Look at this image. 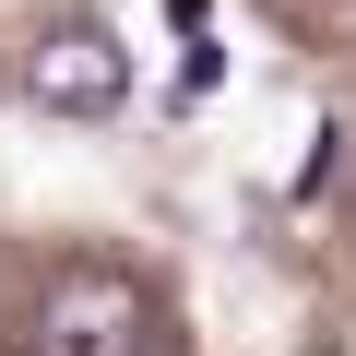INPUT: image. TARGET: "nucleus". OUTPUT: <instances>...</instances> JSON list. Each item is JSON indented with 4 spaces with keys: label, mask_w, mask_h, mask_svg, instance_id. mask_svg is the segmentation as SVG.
Wrapping results in <instances>:
<instances>
[{
    "label": "nucleus",
    "mask_w": 356,
    "mask_h": 356,
    "mask_svg": "<svg viewBox=\"0 0 356 356\" xmlns=\"http://www.w3.org/2000/svg\"><path fill=\"white\" fill-rule=\"evenodd\" d=\"M143 332H154V309L119 261H72L36 297V356H143Z\"/></svg>",
    "instance_id": "nucleus-1"
},
{
    "label": "nucleus",
    "mask_w": 356,
    "mask_h": 356,
    "mask_svg": "<svg viewBox=\"0 0 356 356\" xmlns=\"http://www.w3.org/2000/svg\"><path fill=\"white\" fill-rule=\"evenodd\" d=\"M24 95L60 107V119H107V107L131 95V60H119L107 24H48V36L24 48Z\"/></svg>",
    "instance_id": "nucleus-2"
}]
</instances>
